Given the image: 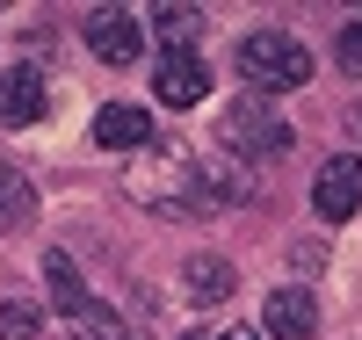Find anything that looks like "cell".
Returning a JSON list of instances; mask_svg holds the SVG:
<instances>
[{
  "instance_id": "cell-7",
  "label": "cell",
  "mask_w": 362,
  "mask_h": 340,
  "mask_svg": "<svg viewBox=\"0 0 362 340\" xmlns=\"http://www.w3.org/2000/svg\"><path fill=\"white\" fill-rule=\"evenodd\" d=\"M261 333L268 340H312L319 333V297L312 290H276V297H268V312H261Z\"/></svg>"
},
{
  "instance_id": "cell-13",
  "label": "cell",
  "mask_w": 362,
  "mask_h": 340,
  "mask_svg": "<svg viewBox=\"0 0 362 340\" xmlns=\"http://www.w3.org/2000/svg\"><path fill=\"white\" fill-rule=\"evenodd\" d=\"M254 181L239 174V160H203V203H247Z\"/></svg>"
},
{
  "instance_id": "cell-11",
  "label": "cell",
  "mask_w": 362,
  "mask_h": 340,
  "mask_svg": "<svg viewBox=\"0 0 362 340\" xmlns=\"http://www.w3.org/2000/svg\"><path fill=\"white\" fill-rule=\"evenodd\" d=\"M44 290H51V304H58L66 319L95 304V297H87V283H80V268H73V254H66V246H51V254H44Z\"/></svg>"
},
{
  "instance_id": "cell-16",
  "label": "cell",
  "mask_w": 362,
  "mask_h": 340,
  "mask_svg": "<svg viewBox=\"0 0 362 340\" xmlns=\"http://www.w3.org/2000/svg\"><path fill=\"white\" fill-rule=\"evenodd\" d=\"M37 326H44V312L29 297H8L0 304V340H37Z\"/></svg>"
},
{
  "instance_id": "cell-14",
  "label": "cell",
  "mask_w": 362,
  "mask_h": 340,
  "mask_svg": "<svg viewBox=\"0 0 362 340\" xmlns=\"http://www.w3.org/2000/svg\"><path fill=\"white\" fill-rule=\"evenodd\" d=\"M145 22H153L160 37H174V51H189V37L203 29V8H181V0H160V8L145 15Z\"/></svg>"
},
{
  "instance_id": "cell-10",
  "label": "cell",
  "mask_w": 362,
  "mask_h": 340,
  "mask_svg": "<svg viewBox=\"0 0 362 340\" xmlns=\"http://www.w3.org/2000/svg\"><path fill=\"white\" fill-rule=\"evenodd\" d=\"M181 290H189V304H225L239 290V268L225 254H196L189 268H181Z\"/></svg>"
},
{
  "instance_id": "cell-15",
  "label": "cell",
  "mask_w": 362,
  "mask_h": 340,
  "mask_svg": "<svg viewBox=\"0 0 362 340\" xmlns=\"http://www.w3.org/2000/svg\"><path fill=\"white\" fill-rule=\"evenodd\" d=\"M66 326H73V340H138V333H131L124 319L109 312V304H87V312H73Z\"/></svg>"
},
{
  "instance_id": "cell-2",
  "label": "cell",
  "mask_w": 362,
  "mask_h": 340,
  "mask_svg": "<svg viewBox=\"0 0 362 340\" xmlns=\"http://www.w3.org/2000/svg\"><path fill=\"white\" fill-rule=\"evenodd\" d=\"M239 80L254 87V95H290V87L312 80V51L283 37V29H254L247 44H239Z\"/></svg>"
},
{
  "instance_id": "cell-1",
  "label": "cell",
  "mask_w": 362,
  "mask_h": 340,
  "mask_svg": "<svg viewBox=\"0 0 362 340\" xmlns=\"http://www.w3.org/2000/svg\"><path fill=\"white\" fill-rule=\"evenodd\" d=\"M124 196H131L138 210H153V218H189V210H203V160H196L189 145L153 138L145 152H131Z\"/></svg>"
},
{
  "instance_id": "cell-3",
  "label": "cell",
  "mask_w": 362,
  "mask_h": 340,
  "mask_svg": "<svg viewBox=\"0 0 362 340\" xmlns=\"http://www.w3.org/2000/svg\"><path fill=\"white\" fill-rule=\"evenodd\" d=\"M218 145L232 152V160H283V152H290V123L268 109V102H247V95H239V102L218 116Z\"/></svg>"
},
{
  "instance_id": "cell-9",
  "label": "cell",
  "mask_w": 362,
  "mask_h": 340,
  "mask_svg": "<svg viewBox=\"0 0 362 340\" xmlns=\"http://www.w3.org/2000/svg\"><path fill=\"white\" fill-rule=\"evenodd\" d=\"M95 145H109V152H145V145H153V109L109 102V109L95 116Z\"/></svg>"
},
{
  "instance_id": "cell-12",
  "label": "cell",
  "mask_w": 362,
  "mask_h": 340,
  "mask_svg": "<svg viewBox=\"0 0 362 340\" xmlns=\"http://www.w3.org/2000/svg\"><path fill=\"white\" fill-rule=\"evenodd\" d=\"M29 218H37V189H29V181L0 160V232H22Z\"/></svg>"
},
{
  "instance_id": "cell-18",
  "label": "cell",
  "mask_w": 362,
  "mask_h": 340,
  "mask_svg": "<svg viewBox=\"0 0 362 340\" xmlns=\"http://www.w3.org/2000/svg\"><path fill=\"white\" fill-rule=\"evenodd\" d=\"M210 340H261V333H247V326H225V333H210Z\"/></svg>"
},
{
  "instance_id": "cell-6",
  "label": "cell",
  "mask_w": 362,
  "mask_h": 340,
  "mask_svg": "<svg viewBox=\"0 0 362 340\" xmlns=\"http://www.w3.org/2000/svg\"><path fill=\"white\" fill-rule=\"evenodd\" d=\"M153 95L167 102V109H189V102H203L210 95V66L196 51H167L160 66H153Z\"/></svg>"
},
{
  "instance_id": "cell-8",
  "label": "cell",
  "mask_w": 362,
  "mask_h": 340,
  "mask_svg": "<svg viewBox=\"0 0 362 340\" xmlns=\"http://www.w3.org/2000/svg\"><path fill=\"white\" fill-rule=\"evenodd\" d=\"M37 116H44V73L37 66H8L0 73V123H8V131H29Z\"/></svg>"
},
{
  "instance_id": "cell-17",
  "label": "cell",
  "mask_w": 362,
  "mask_h": 340,
  "mask_svg": "<svg viewBox=\"0 0 362 340\" xmlns=\"http://www.w3.org/2000/svg\"><path fill=\"white\" fill-rule=\"evenodd\" d=\"M334 66H341L348 80H362V22H348L341 37H334Z\"/></svg>"
},
{
  "instance_id": "cell-5",
  "label": "cell",
  "mask_w": 362,
  "mask_h": 340,
  "mask_svg": "<svg viewBox=\"0 0 362 340\" xmlns=\"http://www.w3.org/2000/svg\"><path fill=\"white\" fill-rule=\"evenodd\" d=\"M312 210L326 225H341V218L362 210V160H355V152H334V160L312 174Z\"/></svg>"
},
{
  "instance_id": "cell-19",
  "label": "cell",
  "mask_w": 362,
  "mask_h": 340,
  "mask_svg": "<svg viewBox=\"0 0 362 340\" xmlns=\"http://www.w3.org/2000/svg\"><path fill=\"white\" fill-rule=\"evenodd\" d=\"M348 131H355V138H362V102H355V109H348Z\"/></svg>"
},
{
  "instance_id": "cell-4",
  "label": "cell",
  "mask_w": 362,
  "mask_h": 340,
  "mask_svg": "<svg viewBox=\"0 0 362 340\" xmlns=\"http://www.w3.org/2000/svg\"><path fill=\"white\" fill-rule=\"evenodd\" d=\"M80 44L95 51L102 66H131V58L145 51V15H131V8H87Z\"/></svg>"
}]
</instances>
